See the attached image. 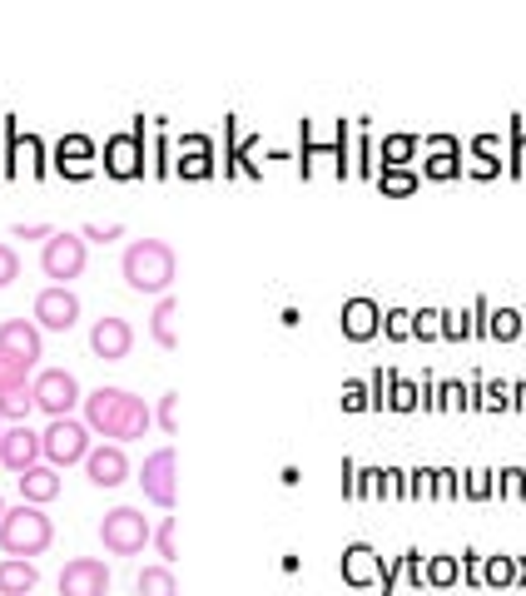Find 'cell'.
<instances>
[{"mask_svg":"<svg viewBox=\"0 0 526 596\" xmlns=\"http://www.w3.org/2000/svg\"><path fill=\"white\" fill-rule=\"evenodd\" d=\"M85 428L115 443H134L154 428V408L144 398H134L130 388H95L85 398Z\"/></svg>","mask_w":526,"mask_h":596,"instance_id":"6da1fadb","label":"cell"},{"mask_svg":"<svg viewBox=\"0 0 526 596\" xmlns=\"http://www.w3.org/2000/svg\"><path fill=\"white\" fill-rule=\"evenodd\" d=\"M120 274L134 294H169L174 284V249L164 239H134L120 259Z\"/></svg>","mask_w":526,"mask_h":596,"instance_id":"7a4b0ae2","label":"cell"},{"mask_svg":"<svg viewBox=\"0 0 526 596\" xmlns=\"http://www.w3.org/2000/svg\"><path fill=\"white\" fill-rule=\"evenodd\" d=\"M55 542V527H50V517L40 512V507H30V502H20V507H5V517H0V552L5 557H40L45 547Z\"/></svg>","mask_w":526,"mask_h":596,"instance_id":"3957f363","label":"cell"},{"mask_svg":"<svg viewBox=\"0 0 526 596\" xmlns=\"http://www.w3.org/2000/svg\"><path fill=\"white\" fill-rule=\"evenodd\" d=\"M100 542H105L110 557H139L154 542V527L139 507H110L105 522H100Z\"/></svg>","mask_w":526,"mask_h":596,"instance_id":"277c9868","label":"cell"},{"mask_svg":"<svg viewBox=\"0 0 526 596\" xmlns=\"http://www.w3.org/2000/svg\"><path fill=\"white\" fill-rule=\"evenodd\" d=\"M40 452H45L50 467L85 462V457H90V428L75 423V418H50V428L40 433Z\"/></svg>","mask_w":526,"mask_h":596,"instance_id":"5b68a950","label":"cell"},{"mask_svg":"<svg viewBox=\"0 0 526 596\" xmlns=\"http://www.w3.org/2000/svg\"><path fill=\"white\" fill-rule=\"evenodd\" d=\"M40 269H45V279H55L60 289H70V279L85 274V239L60 229L55 239H45V249H40Z\"/></svg>","mask_w":526,"mask_h":596,"instance_id":"8992f818","label":"cell"},{"mask_svg":"<svg viewBox=\"0 0 526 596\" xmlns=\"http://www.w3.org/2000/svg\"><path fill=\"white\" fill-rule=\"evenodd\" d=\"M30 388H35V408H40V413H50V418H70V408H75V403H85V398H80L75 373H65V368H45V373H35V378H30Z\"/></svg>","mask_w":526,"mask_h":596,"instance_id":"52a82bcc","label":"cell"},{"mask_svg":"<svg viewBox=\"0 0 526 596\" xmlns=\"http://www.w3.org/2000/svg\"><path fill=\"white\" fill-rule=\"evenodd\" d=\"M174 467H179L174 447H159V452L144 457V467H139V487H144V497H149L154 507H174V497H179Z\"/></svg>","mask_w":526,"mask_h":596,"instance_id":"ba28073f","label":"cell"},{"mask_svg":"<svg viewBox=\"0 0 526 596\" xmlns=\"http://www.w3.org/2000/svg\"><path fill=\"white\" fill-rule=\"evenodd\" d=\"M35 323L50 328V333H70L80 323V298L70 294V289H60V284L40 289L35 294Z\"/></svg>","mask_w":526,"mask_h":596,"instance_id":"9c48e42d","label":"cell"},{"mask_svg":"<svg viewBox=\"0 0 526 596\" xmlns=\"http://www.w3.org/2000/svg\"><path fill=\"white\" fill-rule=\"evenodd\" d=\"M60 596H110V567L100 557H75L60 572Z\"/></svg>","mask_w":526,"mask_h":596,"instance_id":"30bf717a","label":"cell"},{"mask_svg":"<svg viewBox=\"0 0 526 596\" xmlns=\"http://www.w3.org/2000/svg\"><path fill=\"white\" fill-rule=\"evenodd\" d=\"M130 348H134V328L125 318H115V313L95 318V328H90V353H95V358L120 363V358H130Z\"/></svg>","mask_w":526,"mask_h":596,"instance_id":"8fae6325","label":"cell"},{"mask_svg":"<svg viewBox=\"0 0 526 596\" xmlns=\"http://www.w3.org/2000/svg\"><path fill=\"white\" fill-rule=\"evenodd\" d=\"M40 457H45V452H40V433H30L25 423H10V428L0 433V467H10V472H30Z\"/></svg>","mask_w":526,"mask_h":596,"instance_id":"7c38bea8","label":"cell"},{"mask_svg":"<svg viewBox=\"0 0 526 596\" xmlns=\"http://www.w3.org/2000/svg\"><path fill=\"white\" fill-rule=\"evenodd\" d=\"M105 174L110 179H139L144 174V135L130 130V135H115L105 145Z\"/></svg>","mask_w":526,"mask_h":596,"instance_id":"4fadbf2b","label":"cell"},{"mask_svg":"<svg viewBox=\"0 0 526 596\" xmlns=\"http://www.w3.org/2000/svg\"><path fill=\"white\" fill-rule=\"evenodd\" d=\"M85 477H90L95 487H120V482H130V457H125V447L120 443L90 447V457H85Z\"/></svg>","mask_w":526,"mask_h":596,"instance_id":"5bb4252c","label":"cell"},{"mask_svg":"<svg viewBox=\"0 0 526 596\" xmlns=\"http://www.w3.org/2000/svg\"><path fill=\"white\" fill-rule=\"evenodd\" d=\"M378 333H383V303H373V298H348V303H343V338L368 343V338H378Z\"/></svg>","mask_w":526,"mask_h":596,"instance_id":"9a60e30c","label":"cell"},{"mask_svg":"<svg viewBox=\"0 0 526 596\" xmlns=\"http://www.w3.org/2000/svg\"><path fill=\"white\" fill-rule=\"evenodd\" d=\"M0 348L15 353V358H25V363H40V358H45L40 328L25 323V318H5V323H0Z\"/></svg>","mask_w":526,"mask_h":596,"instance_id":"2e32d148","label":"cell"},{"mask_svg":"<svg viewBox=\"0 0 526 596\" xmlns=\"http://www.w3.org/2000/svg\"><path fill=\"white\" fill-rule=\"evenodd\" d=\"M343 582H348V587H373V582H383V557H378L368 542H353V547L343 552Z\"/></svg>","mask_w":526,"mask_h":596,"instance_id":"e0dca14e","label":"cell"},{"mask_svg":"<svg viewBox=\"0 0 526 596\" xmlns=\"http://www.w3.org/2000/svg\"><path fill=\"white\" fill-rule=\"evenodd\" d=\"M427 179H457L462 174V145L452 135H432L427 140V159H422Z\"/></svg>","mask_w":526,"mask_h":596,"instance_id":"ac0fdd59","label":"cell"},{"mask_svg":"<svg viewBox=\"0 0 526 596\" xmlns=\"http://www.w3.org/2000/svg\"><path fill=\"white\" fill-rule=\"evenodd\" d=\"M15 482H20V502H30V507H45V502H55V497H60V477H55V467H50V462H35V467H30V472H20Z\"/></svg>","mask_w":526,"mask_h":596,"instance_id":"d6986e66","label":"cell"},{"mask_svg":"<svg viewBox=\"0 0 526 596\" xmlns=\"http://www.w3.org/2000/svg\"><path fill=\"white\" fill-rule=\"evenodd\" d=\"M35 587H40L35 562H25V557H5L0 562V596H30Z\"/></svg>","mask_w":526,"mask_h":596,"instance_id":"ffe728a7","label":"cell"},{"mask_svg":"<svg viewBox=\"0 0 526 596\" xmlns=\"http://www.w3.org/2000/svg\"><path fill=\"white\" fill-rule=\"evenodd\" d=\"M55 159H60V169L65 174H90V159H95V145L85 140V135H65L60 145H55Z\"/></svg>","mask_w":526,"mask_h":596,"instance_id":"44dd1931","label":"cell"},{"mask_svg":"<svg viewBox=\"0 0 526 596\" xmlns=\"http://www.w3.org/2000/svg\"><path fill=\"white\" fill-rule=\"evenodd\" d=\"M179 174H189V179H204L209 169H214V145L204 140V135H189L184 145H179Z\"/></svg>","mask_w":526,"mask_h":596,"instance_id":"7402d4cb","label":"cell"},{"mask_svg":"<svg viewBox=\"0 0 526 596\" xmlns=\"http://www.w3.org/2000/svg\"><path fill=\"white\" fill-rule=\"evenodd\" d=\"M174 318H179V303L174 298H159V308H154V318H149V338L159 343V348H174L179 338H174Z\"/></svg>","mask_w":526,"mask_h":596,"instance_id":"603a6c76","label":"cell"},{"mask_svg":"<svg viewBox=\"0 0 526 596\" xmlns=\"http://www.w3.org/2000/svg\"><path fill=\"white\" fill-rule=\"evenodd\" d=\"M134 592L139 596H179V582H174L169 567H144V572L134 577Z\"/></svg>","mask_w":526,"mask_h":596,"instance_id":"cb8c5ba5","label":"cell"},{"mask_svg":"<svg viewBox=\"0 0 526 596\" xmlns=\"http://www.w3.org/2000/svg\"><path fill=\"white\" fill-rule=\"evenodd\" d=\"M497 343H512V338H522V313L517 308H487V323H482Z\"/></svg>","mask_w":526,"mask_h":596,"instance_id":"d4e9b609","label":"cell"},{"mask_svg":"<svg viewBox=\"0 0 526 596\" xmlns=\"http://www.w3.org/2000/svg\"><path fill=\"white\" fill-rule=\"evenodd\" d=\"M522 582V562L517 557H487L482 562V587H512Z\"/></svg>","mask_w":526,"mask_h":596,"instance_id":"484cf974","label":"cell"},{"mask_svg":"<svg viewBox=\"0 0 526 596\" xmlns=\"http://www.w3.org/2000/svg\"><path fill=\"white\" fill-rule=\"evenodd\" d=\"M422 403V388L412 383V378H397V373H388V408L393 413H412Z\"/></svg>","mask_w":526,"mask_h":596,"instance_id":"4316f807","label":"cell"},{"mask_svg":"<svg viewBox=\"0 0 526 596\" xmlns=\"http://www.w3.org/2000/svg\"><path fill=\"white\" fill-rule=\"evenodd\" d=\"M30 408H35V388L25 383V388H10V393H0V418H10V423H25L30 418Z\"/></svg>","mask_w":526,"mask_h":596,"instance_id":"83f0119b","label":"cell"},{"mask_svg":"<svg viewBox=\"0 0 526 596\" xmlns=\"http://www.w3.org/2000/svg\"><path fill=\"white\" fill-rule=\"evenodd\" d=\"M30 368H35V363H25V358H15V353L0 348V393L25 388V383H30Z\"/></svg>","mask_w":526,"mask_h":596,"instance_id":"f1b7e54d","label":"cell"},{"mask_svg":"<svg viewBox=\"0 0 526 596\" xmlns=\"http://www.w3.org/2000/svg\"><path fill=\"white\" fill-rule=\"evenodd\" d=\"M412 154H417V140H412V135H388V140H383V159H388L383 169H407Z\"/></svg>","mask_w":526,"mask_h":596,"instance_id":"f546056e","label":"cell"},{"mask_svg":"<svg viewBox=\"0 0 526 596\" xmlns=\"http://www.w3.org/2000/svg\"><path fill=\"white\" fill-rule=\"evenodd\" d=\"M462 577V562L457 557H427V582L432 587H452Z\"/></svg>","mask_w":526,"mask_h":596,"instance_id":"4dcf8cb0","label":"cell"},{"mask_svg":"<svg viewBox=\"0 0 526 596\" xmlns=\"http://www.w3.org/2000/svg\"><path fill=\"white\" fill-rule=\"evenodd\" d=\"M417 184H422V179H417L412 169H383V174H378V189H383V194H417Z\"/></svg>","mask_w":526,"mask_h":596,"instance_id":"1f68e13d","label":"cell"},{"mask_svg":"<svg viewBox=\"0 0 526 596\" xmlns=\"http://www.w3.org/2000/svg\"><path fill=\"white\" fill-rule=\"evenodd\" d=\"M412 338H442V308L412 313Z\"/></svg>","mask_w":526,"mask_h":596,"instance_id":"d6a6232c","label":"cell"},{"mask_svg":"<svg viewBox=\"0 0 526 596\" xmlns=\"http://www.w3.org/2000/svg\"><path fill=\"white\" fill-rule=\"evenodd\" d=\"M154 423H159L169 438L179 433V393H164V398H159V408H154Z\"/></svg>","mask_w":526,"mask_h":596,"instance_id":"836d02e7","label":"cell"},{"mask_svg":"<svg viewBox=\"0 0 526 596\" xmlns=\"http://www.w3.org/2000/svg\"><path fill=\"white\" fill-rule=\"evenodd\" d=\"M383 333L397 338V343L412 338V313H407V308H388V313H383Z\"/></svg>","mask_w":526,"mask_h":596,"instance_id":"e575fe53","label":"cell"},{"mask_svg":"<svg viewBox=\"0 0 526 596\" xmlns=\"http://www.w3.org/2000/svg\"><path fill=\"white\" fill-rule=\"evenodd\" d=\"M154 547H159V557H164V567H169V562L179 557V552H174V517H164V522L154 527Z\"/></svg>","mask_w":526,"mask_h":596,"instance_id":"d590c367","label":"cell"},{"mask_svg":"<svg viewBox=\"0 0 526 596\" xmlns=\"http://www.w3.org/2000/svg\"><path fill=\"white\" fill-rule=\"evenodd\" d=\"M497 149H502V140H497V135H477V140H472V154H482L477 174H492V169H497V164H492V154H497Z\"/></svg>","mask_w":526,"mask_h":596,"instance_id":"8d00e7d4","label":"cell"},{"mask_svg":"<svg viewBox=\"0 0 526 596\" xmlns=\"http://www.w3.org/2000/svg\"><path fill=\"white\" fill-rule=\"evenodd\" d=\"M15 279H20V254L10 244H0V289H10Z\"/></svg>","mask_w":526,"mask_h":596,"instance_id":"74e56055","label":"cell"},{"mask_svg":"<svg viewBox=\"0 0 526 596\" xmlns=\"http://www.w3.org/2000/svg\"><path fill=\"white\" fill-rule=\"evenodd\" d=\"M343 408H348V413L373 408V403H368V383H343Z\"/></svg>","mask_w":526,"mask_h":596,"instance_id":"f35d334b","label":"cell"},{"mask_svg":"<svg viewBox=\"0 0 526 596\" xmlns=\"http://www.w3.org/2000/svg\"><path fill=\"white\" fill-rule=\"evenodd\" d=\"M432 492H437V497H457V492H462L457 472H452V467H437V472H432Z\"/></svg>","mask_w":526,"mask_h":596,"instance_id":"ab89813d","label":"cell"},{"mask_svg":"<svg viewBox=\"0 0 526 596\" xmlns=\"http://www.w3.org/2000/svg\"><path fill=\"white\" fill-rule=\"evenodd\" d=\"M497 477H502V497H522V492H526V472H522V467H502Z\"/></svg>","mask_w":526,"mask_h":596,"instance_id":"60d3db41","label":"cell"},{"mask_svg":"<svg viewBox=\"0 0 526 596\" xmlns=\"http://www.w3.org/2000/svg\"><path fill=\"white\" fill-rule=\"evenodd\" d=\"M120 234H125L120 224H110V229H100V224H85V229H80V239H85V244H110V239H120Z\"/></svg>","mask_w":526,"mask_h":596,"instance_id":"b9f144b4","label":"cell"},{"mask_svg":"<svg viewBox=\"0 0 526 596\" xmlns=\"http://www.w3.org/2000/svg\"><path fill=\"white\" fill-rule=\"evenodd\" d=\"M492 477H497V472H467V497H477V502L492 497Z\"/></svg>","mask_w":526,"mask_h":596,"instance_id":"7bdbcfd3","label":"cell"},{"mask_svg":"<svg viewBox=\"0 0 526 596\" xmlns=\"http://www.w3.org/2000/svg\"><path fill=\"white\" fill-rule=\"evenodd\" d=\"M10 234H15V239H55L60 229H50V224H15Z\"/></svg>","mask_w":526,"mask_h":596,"instance_id":"ee69618b","label":"cell"},{"mask_svg":"<svg viewBox=\"0 0 526 596\" xmlns=\"http://www.w3.org/2000/svg\"><path fill=\"white\" fill-rule=\"evenodd\" d=\"M427 492H432V472H422V467L407 472V497H427Z\"/></svg>","mask_w":526,"mask_h":596,"instance_id":"f6af8a7d","label":"cell"},{"mask_svg":"<svg viewBox=\"0 0 526 596\" xmlns=\"http://www.w3.org/2000/svg\"><path fill=\"white\" fill-rule=\"evenodd\" d=\"M512 140H517V149H512V169H517V174H526V130H522V120L512 125Z\"/></svg>","mask_w":526,"mask_h":596,"instance_id":"bcb514c9","label":"cell"},{"mask_svg":"<svg viewBox=\"0 0 526 596\" xmlns=\"http://www.w3.org/2000/svg\"><path fill=\"white\" fill-rule=\"evenodd\" d=\"M462 577H467L472 587H482V557H477V552H462Z\"/></svg>","mask_w":526,"mask_h":596,"instance_id":"7dc6e473","label":"cell"},{"mask_svg":"<svg viewBox=\"0 0 526 596\" xmlns=\"http://www.w3.org/2000/svg\"><path fill=\"white\" fill-rule=\"evenodd\" d=\"M20 154H25V159H30V174H40V169H45V164H40V140H35V135H25V140H20Z\"/></svg>","mask_w":526,"mask_h":596,"instance_id":"c3c4849f","label":"cell"},{"mask_svg":"<svg viewBox=\"0 0 526 596\" xmlns=\"http://www.w3.org/2000/svg\"><path fill=\"white\" fill-rule=\"evenodd\" d=\"M512 408H526V378L522 383H512Z\"/></svg>","mask_w":526,"mask_h":596,"instance_id":"681fc988","label":"cell"},{"mask_svg":"<svg viewBox=\"0 0 526 596\" xmlns=\"http://www.w3.org/2000/svg\"><path fill=\"white\" fill-rule=\"evenodd\" d=\"M522 338H526V313H522Z\"/></svg>","mask_w":526,"mask_h":596,"instance_id":"f907efd6","label":"cell"},{"mask_svg":"<svg viewBox=\"0 0 526 596\" xmlns=\"http://www.w3.org/2000/svg\"><path fill=\"white\" fill-rule=\"evenodd\" d=\"M0 517H5V497H0Z\"/></svg>","mask_w":526,"mask_h":596,"instance_id":"816d5d0a","label":"cell"}]
</instances>
